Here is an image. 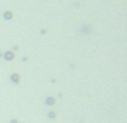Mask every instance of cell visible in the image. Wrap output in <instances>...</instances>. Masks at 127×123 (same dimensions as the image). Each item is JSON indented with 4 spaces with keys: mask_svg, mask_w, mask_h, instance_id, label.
<instances>
[{
    "mask_svg": "<svg viewBox=\"0 0 127 123\" xmlns=\"http://www.w3.org/2000/svg\"><path fill=\"white\" fill-rule=\"evenodd\" d=\"M0 57H4L5 61H12V59H14V52H12V50H7V52H4V54H0Z\"/></svg>",
    "mask_w": 127,
    "mask_h": 123,
    "instance_id": "obj_1",
    "label": "cell"
},
{
    "mask_svg": "<svg viewBox=\"0 0 127 123\" xmlns=\"http://www.w3.org/2000/svg\"><path fill=\"white\" fill-rule=\"evenodd\" d=\"M19 80H21V76H19L18 73H12V75H11V82H12V83H16V85H18V83H19Z\"/></svg>",
    "mask_w": 127,
    "mask_h": 123,
    "instance_id": "obj_2",
    "label": "cell"
},
{
    "mask_svg": "<svg viewBox=\"0 0 127 123\" xmlns=\"http://www.w3.org/2000/svg\"><path fill=\"white\" fill-rule=\"evenodd\" d=\"M45 104H47V106H54V104H56V97H47V99H45Z\"/></svg>",
    "mask_w": 127,
    "mask_h": 123,
    "instance_id": "obj_3",
    "label": "cell"
},
{
    "mask_svg": "<svg viewBox=\"0 0 127 123\" xmlns=\"http://www.w3.org/2000/svg\"><path fill=\"white\" fill-rule=\"evenodd\" d=\"M4 18H5V19H12V12H5Z\"/></svg>",
    "mask_w": 127,
    "mask_h": 123,
    "instance_id": "obj_4",
    "label": "cell"
},
{
    "mask_svg": "<svg viewBox=\"0 0 127 123\" xmlns=\"http://www.w3.org/2000/svg\"><path fill=\"white\" fill-rule=\"evenodd\" d=\"M47 116H49V118H51V120H54V118H56V113H54V111H51V113H49V114H47Z\"/></svg>",
    "mask_w": 127,
    "mask_h": 123,
    "instance_id": "obj_5",
    "label": "cell"
},
{
    "mask_svg": "<svg viewBox=\"0 0 127 123\" xmlns=\"http://www.w3.org/2000/svg\"><path fill=\"white\" fill-rule=\"evenodd\" d=\"M9 123H18V120H14V118H12V120H11Z\"/></svg>",
    "mask_w": 127,
    "mask_h": 123,
    "instance_id": "obj_6",
    "label": "cell"
}]
</instances>
